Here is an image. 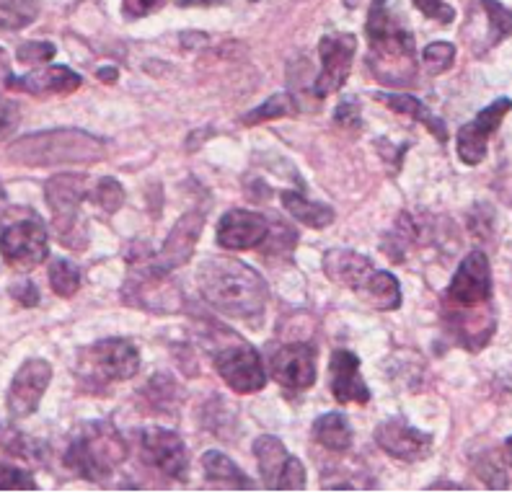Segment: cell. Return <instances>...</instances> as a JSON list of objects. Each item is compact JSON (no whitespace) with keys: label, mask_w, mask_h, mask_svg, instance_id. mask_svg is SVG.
<instances>
[{"label":"cell","mask_w":512,"mask_h":496,"mask_svg":"<svg viewBox=\"0 0 512 496\" xmlns=\"http://www.w3.org/2000/svg\"><path fill=\"white\" fill-rule=\"evenodd\" d=\"M368 65L375 78L388 86H412L417 78V52L412 31L406 29L396 13L388 11L386 0L370 3L368 24Z\"/></svg>","instance_id":"obj_2"},{"label":"cell","mask_w":512,"mask_h":496,"mask_svg":"<svg viewBox=\"0 0 512 496\" xmlns=\"http://www.w3.org/2000/svg\"><path fill=\"white\" fill-rule=\"evenodd\" d=\"M3 447H6L8 453L16 455V458L21 460H34V463L44 460V447L39 445V442L24 437V434H19L16 429H8V437L6 442H3Z\"/></svg>","instance_id":"obj_35"},{"label":"cell","mask_w":512,"mask_h":496,"mask_svg":"<svg viewBox=\"0 0 512 496\" xmlns=\"http://www.w3.org/2000/svg\"><path fill=\"white\" fill-rule=\"evenodd\" d=\"M331 396L339 403H368L370 391L360 378V360L350 349H337L331 354Z\"/></svg>","instance_id":"obj_21"},{"label":"cell","mask_w":512,"mask_h":496,"mask_svg":"<svg viewBox=\"0 0 512 496\" xmlns=\"http://www.w3.org/2000/svg\"><path fill=\"white\" fill-rule=\"evenodd\" d=\"M378 101H383V104H386L388 109H394V112L409 114V117H414L417 122L425 124L427 130L438 137L440 143L448 140V130H445L443 119L435 117V114H432L422 101L414 99V96H404V93H378Z\"/></svg>","instance_id":"obj_25"},{"label":"cell","mask_w":512,"mask_h":496,"mask_svg":"<svg viewBox=\"0 0 512 496\" xmlns=\"http://www.w3.org/2000/svg\"><path fill=\"white\" fill-rule=\"evenodd\" d=\"M510 112V99H497L484 112L476 114L474 122L463 124L458 132V158L466 166H479L487 155V143L494 132L500 130V122Z\"/></svg>","instance_id":"obj_17"},{"label":"cell","mask_w":512,"mask_h":496,"mask_svg":"<svg viewBox=\"0 0 512 496\" xmlns=\"http://www.w3.org/2000/svg\"><path fill=\"white\" fill-rule=\"evenodd\" d=\"M88 192H91V186H88V176L83 174H57L44 186V197L52 210V225L65 246L83 248L86 243L75 233L86 236L78 215H81V202L88 197Z\"/></svg>","instance_id":"obj_6"},{"label":"cell","mask_w":512,"mask_h":496,"mask_svg":"<svg viewBox=\"0 0 512 496\" xmlns=\"http://www.w3.org/2000/svg\"><path fill=\"white\" fill-rule=\"evenodd\" d=\"M169 274H158L145 264V267H135L127 277L125 285V300L132 305H138L143 310H156V313H171L179 310V292L166 290L169 285H163V279Z\"/></svg>","instance_id":"obj_19"},{"label":"cell","mask_w":512,"mask_h":496,"mask_svg":"<svg viewBox=\"0 0 512 496\" xmlns=\"http://www.w3.org/2000/svg\"><path fill=\"white\" fill-rule=\"evenodd\" d=\"M492 298V269L484 251H471L463 259L461 267L456 269L450 279L448 292H445V303L456 305H476L489 303Z\"/></svg>","instance_id":"obj_14"},{"label":"cell","mask_w":512,"mask_h":496,"mask_svg":"<svg viewBox=\"0 0 512 496\" xmlns=\"http://www.w3.org/2000/svg\"><path fill=\"white\" fill-rule=\"evenodd\" d=\"M269 236V220L259 212L231 210L220 217L218 223V246L228 251H249L262 246Z\"/></svg>","instance_id":"obj_20"},{"label":"cell","mask_w":512,"mask_h":496,"mask_svg":"<svg viewBox=\"0 0 512 496\" xmlns=\"http://www.w3.org/2000/svg\"><path fill=\"white\" fill-rule=\"evenodd\" d=\"M363 298L373 305L375 310H396L401 305V290L394 274L378 272L375 269L370 285L363 290Z\"/></svg>","instance_id":"obj_28"},{"label":"cell","mask_w":512,"mask_h":496,"mask_svg":"<svg viewBox=\"0 0 512 496\" xmlns=\"http://www.w3.org/2000/svg\"><path fill=\"white\" fill-rule=\"evenodd\" d=\"M215 370L236 393H256L267 385L262 357L251 344H228L215 352Z\"/></svg>","instance_id":"obj_9"},{"label":"cell","mask_w":512,"mask_h":496,"mask_svg":"<svg viewBox=\"0 0 512 496\" xmlns=\"http://www.w3.org/2000/svg\"><path fill=\"white\" fill-rule=\"evenodd\" d=\"M0 254L13 269H34L50 256V238L39 217L0 225Z\"/></svg>","instance_id":"obj_7"},{"label":"cell","mask_w":512,"mask_h":496,"mask_svg":"<svg viewBox=\"0 0 512 496\" xmlns=\"http://www.w3.org/2000/svg\"><path fill=\"white\" fill-rule=\"evenodd\" d=\"M166 0H122V11L127 19H143L148 13L158 11Z\"/></svg>","instance_id":"obj_41"},{"label":"cell","mask_w":512,"mask_h":496,"mask_svg":"<svg viewBox=\"0 0 512 496\" xmlns=\"http://www.w3.org/2000/svg\"><path fill=\"white\" fill-rule=\"evenodd\" d=\"M138 445H140V458L161 471L163 476L179 478L184 481L189 471V453L184 440L171 429L161 427H148L140 429L138 434Z\"/></svg>","instance_id":"obj_10"},{"label":"cell","mask_w":512,"mask_h":496,"mask_svg":"<svg viewBox=\"0 0 512 496\" xmlns=\"http://www.w3.org/2000/svg\"><path fill=\"white\" fill-rule=\"evenodd\" d=\"M37 489V481L32 478V473L21 471V468H11V465H3L0 468V491H34Z\"/></svg>","instance_id":"obj_37"},{"label":"cell","mask_w":512,"mask_h":496,"mask_svg":"<svg viewBox=\"0 0 512 496\" xmlns=\"http://www.w3.org/2000/svg\"><path fill=\"white\" fill-rule=\"evenodd\" d=\"M417 11H422L427 19H435L440 24H450V21L456 19V11L450 6H445L443 0H412Z\"/></svg>","instance_id":"obj_39"},{"label":"cell","mask_w":512,"mask_h":496,"mask_svg":"<svg viewBox=\"0 0 512 496\" xmlns=\"http://www.w3.org/2000/svg\"><path fill=\"white\" fill-rule=\"evenodd\" d=\"M453 60H456V47L450 42H432L422 52V62L432 75H440L453 68Z\"/></svg>","instance_id":"obj_33"},{"label":"cell","mask_w":512,"mask_h":496,"mask_svg":"<svg viewBox=\"0 0 512 496\" xmlns=\"http://www.w3.org/2000/svg\"><path fill=\"white\" fill-rule=\"evenodd\" d=\"M50 285L60 298H73L78 287H81V272H78L73 261L55 259L50 264Z\"/></svg>","instance_id":"obj_31"},{"label":"cell","mask_w":512,"mask_h":496,"mask_svg":"<svg viewBox=\"0 0 512 496\" xmlns=\"http://www.w3.org/2000/svg\"><path fill=\"white\" fill-rule=\"evenodd\" d=\"M16 117H19V109L8 101H0V135H6L11 130L13 124H16Z\"/></svg>","instance_id":"obj_43"},{"label":"cell","mask_w":512,"mask_h":496,"mask_svg":"<svg viewBox=\"0 0 512 496\" xmlns=\"http://www.w3.org/2000/svg\"><path fill=\"white\" fill-rule=\"evenodd\" d=\"M127 453H130V447L114 424L88 422L81 424L70 437L65 465L86 481L104 484L119 465L125 463Z\"/></svg>","instance_id":"obj_4"},{"label":"cell","mask_w":512,"mask_h":496,"mask_svg":"<svg viewBox=\"0 0 512 496\" xmlns=\"http://www.w3.org/2000/svg\"><path fill=\"white\" fill-rule=\"evenodd\" d=\"M254 455L259 463V473L267 489L272 491H303L306 489V468L295 455L288 453L272 434H262L254 442Z\"/></svg>","instance_id":"obj_8"},{"label":"cell","mask_w":512,"mask_h":496,"mask_svg":"<svg viewBox=\"0 0 512 496\" xmlns=\"http://www.w3.org/2000/svg\"><path fill=\"white\" fill-rule=\"evenodd\" d=\"M298 112V101H293V96L290 93H277V96H272V99L264 101L259 109H254V112H249L244 117V124H262V122H269V119H280V117H293V114Z\"/></svg>","instance_id":"obj_30"},{"label":"cell","mask_w":512,"mask_h":496,"mask_svg":"<svg viewBox=\"0 0 512 496\" xmlns=\"http://www.w3.org/2000/svg\"><path fill=\"white\" fill-rule=\"evenodd\" d=\"M202 298L218 313L231 318H254L267 305V282L244 261L215 256L202 261L197 272Z\"/></svg>","instance_id":"obj_1"},{"label":"cell","mask_w":512,"mask_h":496,"mask_svg":"<svg viewBox=\"0 0 512 496\" xmlns=\"http://www.w3.org/2000/svg\"><path fill=\"white\" fill-rule=\"evenodd\" d=\"M140 370L138 347L127 339H101L88 347L78 362L83 388H104L107 383H125Z\"/></svg>","instance_id":"obj_5"},{"label":"cell","mask_w":512,"mask_h":496,"mask_svg":"<svg viewBox=\"0 0 512 496\" xmlns=\"http://www.w3.org/2000/svg\"><path fill=\"white\" fill-rule=\"evenodd\" d=\"M202 228H205V215L202 212L192 210L179 217L169 236H166V241H163L161 251L153 254V259L148 261V267L158 274H171L174 269L184 267L192 259L194 243L200 241Z\"/></svg>","instance_id":"obj_12"},{"label":"cell","mask_w":512,"mask_h":496,"mask_svg":"<svg viewBox=\"0 0 512 496\" xmlns=\"http://www.w3.org/2000/svg\"><path fill=\"white\" fill-rule=\"evenodd\" d=\"M109 148L101 137L83 130H50L26 135L8 145V158L19 166H65V163H96L107 158Z\"/></svg>","instance_id":"obj_3"},{"label":"cell","mask_w":512,"mask_h":496,"mask_svg":"<svg viewBox=\"0 0 512 496\" xmlns=\"http://www.w3.org/2000/svg\"><path fill=\"white\" fill-rule=\"evenodd\" d=\"M375 442L383 453L401 463H419L432 453V437L422 429L406 424L404 419H386L375 427Z\"/></svg>","instance_id":"obj_16"},{"label":"cell","mask_w":512,"mask_h":496,"mask_svg":"<svg viewBox=\"0 0 512 496\" xmlns=\"http://www.w3.org/2000/svg\"><path fill=\"white\" fill-rule=\"evenodd\" d=\"M324 272L331 282L342 287H350L355 292H363L373 279L375 267L368 256L350 251V248H331L324 256Z\"/></svg>","instance_id":"obj_22"},{"label":"cell","mask_w":512,"mask_h":496,"mask_svg":"<svg viewBox=\"0 0 512 496\" xmlns=\"http://www.w3.org/2000/svg\"><path fill=\"white\" fill-rule=\"evenodd\" d=\"M334 122L339 124V127H360V122H363V112H360V106H357L355 99H347L342 101V104L337 106V112H334Z\"/></svg>","instance_id":"obj_40"},{"label":"cell","mask_w":512,"mask_h":496,"mask_svg":"<svg viewBox=\"0 0 512 496\" xmlns=\"http://www.w3.org/2000/svg\"><path fill=\"white\" fill-rule=\"evenodd\" d=\"M280 199L282 205H285V210H288L298 223L308 225V228L321 230L329 228V225L334 223V210H331L329 205H324V202H311V199H306L300 192H282Z\"/></svg>","instance_id":"obj_27"},{"label":"cell","mask_w":512,"mask_h":496,"mask_svg":"<svg viewBox=\"0 0 512 496\" xmlns=\"http://www.w3.org/2000/svg\"><path fill=\"white\" fill-rule=\"evenodd\" d=\"M272 378L290 391H306L316 383V349L311 344H285L269 357Z\"/></svg>","instance_id":"obj_18"},{"label":"cell","mask_w":512,"mask_h":496,"mask_svg":"<svg viewBox=\"0 0 512 496\" xmlns=\"http://www.w3.org/2000/svg\"><path fill=\"white\" fill-rule=\"evenodd\" d=\"M489 13V44H500L510 37V8L500 6L497 0H479Z\"/></svg>","instance_id":"obj_34"},{"label":"cell","mask_w":512,"mask_h":496,"mask_svg":"<svg viewBox=\"0 0 512 496\" xmlns=\"http://www.w3.org/2000/svg\"><path fill=\"white\" fill-rule=\"evenodd\" d=\"M117 68H101L99 70V78H101V81H104V83H114V81H117Z\"/></svg>","instance_id":"obj_44"},{"label":"cell","mask_w":512,"mask_h":496,"mask_svg":"<svg viewBox=\"0 0 512 496\" xmlns=\"http://www.w3.org/2000/svg\"><path fill=\"white\" fill-rule=\"evenodd\" d=\"M313 437L331 453H344L352 445V427L347 416L339 414V411H329L313 422Z\"/></svg>","instance_id":"obj_26"},{"label":"cell","mask_w":512,"mask_h":496,"mask_svg":"<svg viewBox=\"0 0 512 496\" xmlns=\"http://www.w3.org/2000/svg\"><path fill=\"white\" fill-rule=\"evenodd\" d=\"M145 396H150V406L153 409H171L174 406V396H179V385L176 380L166 378V388H161V378H153L145 388Z\"/></svg>","instance_id":"obj_36"},{"label":"cell","mask_w":512,"mask_h":496,"mask_svg":"<svg viewBox=\"0 0 512 496\" xmlns=\"http://www.w3.org/2000/svg\"><path fill=\"white\" fill-rule=\"evenodd\" d=\"M357 52V37L355 34H329L319 42L321 55V75L316 78V96L324 99L329 93L339 91L347 83L352 70V60Z\"/></svg>","instance_id":"obj_11"},{"label":"cell","mask_w":512,"mask_h":496,"mask_svg":"<svg viewBox=\"0 0 512 496\" xmlns=\"http://www.w3.org/2000/svg\"><path fill=\"white\" fill-rule=\"evenodd\" d=\"M94 202L101 207L104 212H109V215H114V212L119 210V207L125 205V189H122V184H119L117 179H112V176H107V179H101L99 184L94 186Z\"/></svg>","instance_id":"obj_32"},{"label":"cell","mask_w":512,"mask_h":496,"mask_svg":"<svg viewBox=\"0 0 512 496\" xmlns=\"http://www.w3.org/2000/svg\"><path fill=\"white\" fill-rule=\"evenodd\" d=\"M37 0H0V29H24L37 19Z\"/></svg>","instance_id":"obj_29"},{"label":"cell","mask_w":512,"mask_h":496,"mask_svg":"<svg viewBox=\"0 0 512 496\" xmlns=\"http://www.w3.org/2000/svg\"><path fill=\"white\" fill-rule=\"evenodd\" d=\"M55 55L57 47L52 42H26L16 52V57L26 65H42V62H50Z\"/></svg>","instance_id":"obj_38"},{"label":"cell","mask_w":512,"mask_h":496,"mask_svg":"<svg viewBox=\"0 0 512 496\" xmlns=\"http://www.w3.org/2000/svg\"><path fill=\"white\" fill-rule=\"evenodd\" d=\"M6 202H8V194H6V189H3V184H0V210L6 207Z\"/></svg>","instance_id":"obj_46"},{"label":"cell","mask_w":512,"mask_h":496,"mask_svg":"<svg viewBox=\"0 0 512 496\" xmlns=\"http://www.w3.org/2000/svg\"><path fill=\"white\" fill-rule=\"evenodd\" d=\"M11 295L13 300H19L24 308H34V305L39 303V292L32 282H16V285L11 287Z\"/></svg>","instance_id":"obj_42"},{"label":"cell","mask_w":512,"mask_h":496,"mask_svg":"<svg viewBox=\"0 0 512 496\" xmlns=\"http://www.w3.org/2000/svg\"><path fill=\"white\" fill-rule=\"evenodd\" d=\"M52 383V365L44 360H26L13 375L6 406L13 419H26L39 409L44 391Z\"/></svg>","instance_id":"obj_13"},{"label":"cell","mask_w":512,"mask_h":496,"mask_svg":"<svg viewBox=\"0 0 512 496\" xmlns=\"http://www.w3.org/2000/svg\"><path fill=\"white\" fill-rule=\"evenodd\" d=\"M448 331L461 341L469 352H479L494 334V310L489 303L456 305L445 303Z\"/></svg>","instance_id":"obj_15"},{"label":"cell","mask_w":512,"mask_h":496,"mask_svg":"<svg viewBox=\"0 0 512 496\" xmlns=\"http://www.w3.org/2000/svg\"><path fill=\"white\" fill-rule=\"evenodd\" d=\"M213 3H220V0H182V6H213Z\"/></svg>","instance_id":"obj_45"},{"label":"cell","mask_w":512,"mask_h":496,"mask_svg":"<svg viewBox=\"0 0 512 496\" xmlns=\"http://www.w3.org/2000/svg\"><path fill=\"white\" fill-rule=\"evenodd\" d=\"M202 468H205V476L207 481L213 486H218V489H254V481H251L249 476H246L241 468H238L236 463H233L228 455L223 453H215V450H210V453L202 455Z\"/></svg>","instance_id":"obj_24"},{"label":"cell","mask_w":512,"mask_h":496,"mask_svg":"<svg viewBox=\"0 0 512 496\" xmlns=\"http://www.w3.org/2000/svg\"><path fill=\"white\" fill-rule=\"evenodd\" d=\"M81 75L73 73L63 65H50V68L34 70L26 75H8L6 88L21 93H32V96H50V93H73L81 88Z\"/></svg>","instance_id":"obj_23"}]
</instances>
